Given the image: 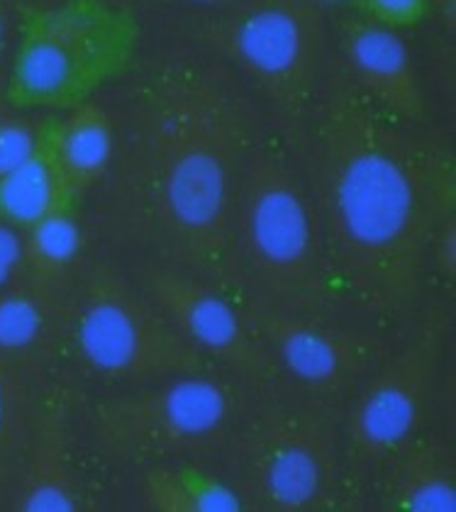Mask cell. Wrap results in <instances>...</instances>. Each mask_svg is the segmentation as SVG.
<instances>
[{
	"label": "cell",
	"instance_id": "1",
	"mask_svg": "<svg viewBox=\"0 0 456 512\" xmlns=\"http://www.w3.org/2000/svg\"><path fill=\"white\" fill-rule=\"evenodd\" d=\"M308 161L325 256L371 308L403 315L420 293L432 230L452 210L439 166L371 100L339 86L310 132Z\"/></svg>",
	"mask_w": 456,
	"mask_h": 512
},
{
	"label": "cell",
	"instance_id": "2",
	"mask_svg": "<svg viewBox=\"0 0 456 512\" xmlns=\"http://www.w3.org/2000/svg\"><path fill=\"white\" fill-rule=\"evenodd\" d=\"M252 113L213 64L159 71L137 100L132 176L139 210L169 264L225 283L232 208L252 147Z\"/></svg>",
	"mask_w": 456,
	"mask_h": 512
},
{
	"label": "cell",
	"instance_id": "3",
	"mask_svg": "<svg viewBox=\"0 0 456 512\" xmlns=\"http://www.w3.org/2000/svg\"><path fill=\"white\" fill-rule=\"evenodd\" d=\"M232 264L266 303L303 308L320 296L325 244L310 186L274 144H252L232 208Z\"/></svg>",
	"mask_w": 456,
	"mask_h": 512
},
{
	"label": "cell",
	"instance_id": "4",
	"mask_svg": "<svg viewBox=\"0 0 456 512\" xmlns=\"http://www.w3.org/2000/svg\"><path fill=\"white\" fill-rule=\"evenodd\" d=\"M232 388L205 371L144 383L96 408L103 449L132 461H208L237 427Z\"/></svg>",
	"mask_w": 456,
	"mask_h": 512
},
{
	"label": "cell",
	"instance_id": "5",
	"mask_svg": "<svg viewBox=\"0 0 456 512\" xmlns=\"http://www.w3.org/2000/svg\"><path fill=\"white\" fill-rule=\"evenodd\" d=\"M227 481L247 505L271 512H318L339 491L337 437L325 415L276 408L235 427L225 449Z\"/></svg>",
	"mask_w": 456,
	"mask_h": 512
},
{
	"label": "cell",
	"instance_id": "6",
	"mask_svg": "<svg viewBox=\"0 0 456 512\" xmlns=\"http://www.w3.org/2000/svg\"><path fill=\"white\" fill-rule=\"evenodd\" d=\"M74 342L96 374L130 386L205 369L203 356L164 320L147 293L108 264L93 266L83 278Z\"/></svg>",
	"mask_w": 456,
	"mask_h": 512
},
{
	"label": "cell",
	"instance_id": "7",
	"mask_svg": "<svg viewBox=\"0 0 456 512\" xmlns=\"http://www.w3.org/2000/svg\"><path fill=\"white\" fill-rule=\"evenodd\" d=\"M205 44L288 115L303 113L325 52L322 8L313 0H247L218 10Z\"/></svg>",
	"mask_w": 456,
	"mask_h": 512
},
{
	"label": "cell",
	"instance_id": "8",
	"mask_svg": "<svg viewBox=\"0 0 456 512\" xmlns=\"http://www.w3.org/2000/svg\"><path fill=\"white\" fill-rule=\"evenodd\" d=\"M439 361L442 327H427L361 378L344 422L349 447L359 459H388L413 442L430 410Z\"/></svg>",
	"mask_w": 456,
	"mask_h": 512
},
{
	"label": "cell",
	"instance_id": "9",
	"mask_svg": "<svg viewBox=\"0 0 456 512\" xmlns=\"http://www.w3.org/2000/svg\"><path fill=\"white\" fill-rule=\"evenodd\" d=\"M139 288L205 361L215 359L242 381L257 386H264L276 376L274 364L254 337L247 315L232 305L220 283L166 261L149 266Z\"/></svg>",
	"mask_w": 456,
	"mask_h": 512
},
{
	"label": "cell",
	"instance_id": "10",
	"mask_svg": "<svg viewBox=\"0 0 456 512\" xmlns=\"http://www.w3.org/2000/svg\"><path fill=\"white\" fill-rule=\"evenodd\" d=\"M247 322L276 374L320 398L352 393L374 366V347L364 337L300 308L264 300L249 310Z\"/></svg>",
	"mask_w": 456,
	"mask_h": 512
},
{
	"label": "cell",
	"instance_id": "11",
	"mask_svg": "<svg viewBox=\"0 0 456 512\" xmlns=\"http://www.w3.org/2000/svg\"><path fill=\"white\" fill-rule=\"evenodd\" d=\"M98 47V18L83 5L32 15L10 69V100L20 108L66 103L96 66Z\"/></svg>",
	"mask_w": 456,
	"mask_h": 512
},
{
	"label": "cell",
	"instance_id": "12",
	"mask_svg": "<svg viewBox=\"0 0 456 512\" xmlns=\"http://www.w3.org/2000/svg\"><path fill=\"white\" fill-rule=\"evenodd\" d=\"M342 54L366 100L408 122L427 115L417 66L408 42L398 30L369 18H354L342 27Z\"/></svg>",
	"mask_w": 456,
	"mask_h": 512
},
{
	"label": "cell",
	"instance_id": "13",
	"mask_svg": "<svg viewBox=\"0 0 456 512\" xmlns=\"http://www.w3.org/2000/svg\"><path fill=\"white\" fill-rule=\"evenodd\" d=\"M32 447L22 471L15 510L20 512H76L83 505L81 481L69 452L66 415L49 408L32 425Z\"/></svg>",
	"mask_w": 456,
	"mask_h": 512
},
{
	"label": "cell",
	"instance_id": "14",
	"mask_svg": "<svg viewBox=\"0 0 456 512\" xmlns=\"http://www.w3.org/2000/svg\"><path fill=\"white\" fill-rule=\"evenodd\" d=\"M49 149L66 193L91 191L113 164V120L98 103L74 105L59 122Z\"/></svg>",
	"mask_w": 456,
	"mask_h": 512
},
{
	"label": "cell",
	"instance_id": "15",
	"mask_svg": "<svg viewBox=\"0 0 456 512\" xmlns=\"http://www.w3.org/2000/svg\"><path fill=\"white\" fill-rule=\"evenodd\" d=\"M391 510L454 512L456 473L447 449L435 442H408L391 454V469L383 481Z\"/></svg>",
	"mask_w": 456,
	"mask_h": 512
},
{
	"label": "cell",
	"instance_id": "16",
	"mask_svg": "<svg viewBox=\"0 0 456 512\" xmlns=\"http://www.w3.org/2000/svg\"><path fill=\"white\" fill-rule=\"evenodd\" d=\"M147 508L157 512H239L242 495L227 478L200 469L198 461H159L139 486Z\"/></svg>",
	"mask_w": 456,
	"mask_h": 512
},
{
	"label": "cell",
	"instance_id": "17",
	"mask_svg": "<svg viewBox=\"0 0 456 512\" xmlns=\"http://www.w3.org/2000/svg\"><path fill=\"white\" fill-rule=\"evenodd\" d=\"M81 242L79 222L66 208L54 210L22 230V276L27 286L44 300L52 296L74 269Z\"/></svg>",
	"mask_w": 456,
	"mask_h": 512
},
{
	"label": "cell",
	"instance_id": "18",
	"mask_svg": "<svg viewBox=\"0 0 456 512\" xmlns=\"http://www.w3.org/2000/svg\"><path fill=\"white\" fill-rule=\"evenodd\" d=\"M66 186L61 181L52 149L42 142L35 157L0 178V217L10 225L27 230L54 210L66 208Z\"/></svg>",
	"mask_w": 456,
	"mask_h": 512
},
{
	"label": "cell",
	"instance_id": "19",
	"mask_svg": "<svg viewBox=\"0 0 456 512\" xmlns=\"http://www.w3.org/2000/svg\"><path fill=\"white\" fill-rule=\"evenodd\" d=\"M47 313V300L27 283L0 291V356L25 364L47 335Z\"/></svg>",
	"mask_w": 456,
	"mask_h": 512
},
{
	"label": "cell",
	"instance_id": "20",
	"mask_svg": "<svg viewBox=\"0 0 456 512\" xmlns=\"http://www.w3.org/2000/svg\"><path fill=\"white\" fill-rule=\"evenodd\" d=\"M35 425V393L25 364L0 356V461L13 456Z\"/></svg>",
	"mask_w": 456,
	"mask_h": 512
},
{
	"label": "cell",
	"instance_id": "21",
	"mask_svg": "<svg viewBox=\"0 0 456 512\" xmlns=\"http://www.w3.org/2000/svg\"><path fill=\"white\" fill-rule=\"evenodd\" d=\"M40 127L32 118H3L0 122V178L18 171L42 147Z\"/></svg>",
	"mask_w": 456,
	"mask_h": 512
},
{
	"label": "cell",
	"instance_id": "22",
	"mask_svg": "<svg viewBox=\"0 0 456 512\" xmlns=\"http://www.w3.org/2000/svg\"><path fill=\"white\" fill-rule=\"evenodd\" d=\"M357 3L364 10V18L398 32L415 27L430 13L427 0H357Z\"/></svg>",
	"mask_w": 456,
	"mask_h": 512
},
{
	"label": "cell",
	"instance_id": "23",
	"mask_svg": "<svg viewBox=\"0 0 456 512\" xmlns=\"http://www.w3.org/2000/svg\"><path fill=\"white\" fill-rule=\"evenodd\" d=\"M427 261H432L437 274L454 278L456 271V217L454 210H447L432 230L430 244H427Z\"/></svg>",
	"mask_w": 456,
	"mask_h": 512
},
{
	"label": "cell",
	"instance_id": "24",
	"mask_svg": "<svg viewBox=\"0 0 456 512\" xmlns=\"http://www.w3.org/2000/svg\"><path fill=\"white\" fill-rule=\"evenodd\" d=\"M22 283V230L0 217V291Z\"/></svg>",
	"mask_w": 456,
	"mask_h": 512
},
{
	"label": "cell",
	"instance_id": "25",
	"mask_svg": "<svg viewBox=\"0 0 456 512\" xmlns=\"http://www.w3.org/2000/svg\"><path fill=\"white\" fill-rule=\"evenodd\" d=\"M430 3V13L437 15L439 25L452 35L456 30V0H427Z\"/></svg>",
	"mask_w": 456,
	"mask_h": 512
},
{
	"label": "cell",
	"instance_id": "26",
	"mask_svg": "<svg viewBox=\"0 0 456 512\" xmlns=\"http://www.w3.org/2000/svg\"><path fill=\"white\" fill-rule=\"evenodd\" d=\"M137 3H152V5H196V8L227 10V8H235V5H239V3H247V0H137Z\"/></svg>",
	"mask_w": 456,
	"mask_h": 512
},
{
	"label": "cell",
	"instance_id": "27",
	"mask_svg": "<svg viewBox=\"0 0 456 512\" xmlns=\"http://www.w3.org/2000/svg\"><path fill=\"white\" fill-rule=\"evenodd\" d=\"M3 57H5V5L0 0V86H3Z\"/></svg>",
	"mask_w": 456,
	"mask_h": 512
},
{
	"label": "cell",
	"instance_id": "28",
	"mask_svg": "<svg viewBox=\"0 0 456 512\" xmlns=\"http://www.w3.org/2000/svg\"><path fill=\"white\" fill-rule=\"evenodd\" d=\"M313 3H315V5H320V8L325 10L327 5H337V3H342V0H313Z\"/></svg>",
	"mask_w": 456,
	"mask_h": 512
},
{
	"label": "cell",
	"instance_id": "29",
	"mask_svg": "<svg viewBox=\"0 0 456 512\" xmlns=\"http://www.w3.org/2000/svg\"><path fill=\"white\" fill-rule=\"evenodd\" d=\"M0 122H3V113H0Z\"/></svg>",
	"mask_w": 456,
	"mask_h": 512
}]
</instances>
